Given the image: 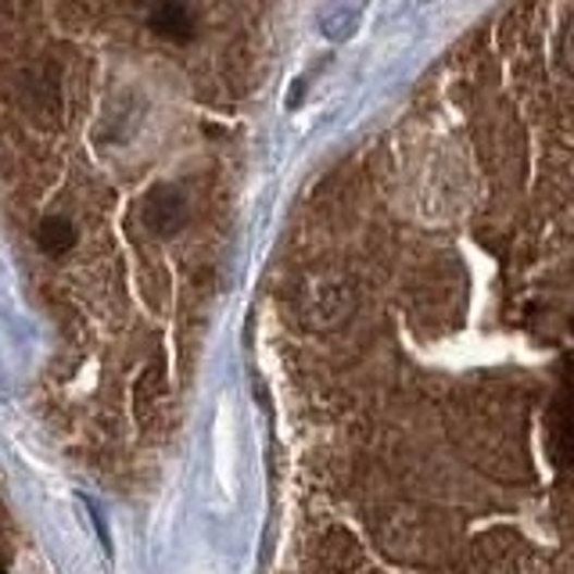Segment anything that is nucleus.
<instances>
[{
	"instance_id": "nucleus-1",
	"label": "nucleus",
	"mask_w": 574,
	"mask_h": 574,
	"mask_svg": "<svg viewBox=\"0 0 574 574\" xmlns=\"http://www.w3.org/2000/svg\"><path fill=\"white\" fill-rule=\"evenodd\" d=\"M356 309V291L345 280H323L302 302V323L313 331H334Z\"/></svg>"
},
{
	"instance_id": "nucleus-2",
	"label": "nucleus",
	"mask_w": 574,
	"mask_h": 574,
	"mask_svg": "<svg viewBox=\"0 0 574 574\" xmlns=\"http://www.w3.org/2000/svg\"><path fill=\"white\" fill-rule=\"evenodd\" d=\"M381 546L388 557L402 560V564H427V524L424 517L410 514V510H388L381 528Z\"/></svg>"
},
{
	"instance_id": "nucleus-3",
	"label": "nucleus",
	"mask_w": 574,
	"mask_h": 574,
	"mask_svg": "<svg viewBox=\"0 0 574 574\" xmlns=\"http://www.w3.org/2000/svg\"><path fill=\"white\" fill-rule=\"evenodd\" d=\"M141 219L155 237H173L187 227L191 205H187V198H183V191H176L173 183H158V187H151L148 198H144Z\"/></svg>"
},
{
	"instance_id": "nucleus-4",
	"label": "nucleus",
	"mask_w": 574,
	"mask_h": 574,
	"mask_svg": "<svg viewBox=\"0 0 574 574\" xmlns=\"http://www.w3.org/2000/svg\"><path fill=\"white\" fill-rule=\"evenodd\" d=\"M169 410V381H166V363L155 359L151 366H144L137 384H133V413L144 431H158L166 424Z\"/></svg>"
},
{
	"instance_id": "nucleus-5",
	"label": "nucleus",
	"mask_w": 574,
	"mask_h": 574,
	"mask_svg": "<svg viewBox=\"0 0 574 574\" xmlns=\"http://www.w3.org/2000/svg\"><path fill=\"white\" fill-rule=\"evenodd\" d=\"M517 557V535L510 528H496L481 535L467 553V574H503Z\"/></svg>"
},
{
	"instance_id": "nucleus-6",
	"label": "nucleus",
	"mask_w": 574,
	"mask_h": 574,
	"mask_svg": "<svg viewBox=\"0 0 574 574\" xmlns=\"http://www.w3.org/2000/svg\"><path fill=\"white\" fill-rule=\"evenodd\" d=\"M316 557H320L327 574H352L359 567V542L345 524H327Z\"/></svg>"
},
{
	"instance_id": "nucleus-7",
	"label": "nucleus",
	"mask_w": 574,
	"mask_h": 574,
	"mask_svg": "<svg viewBox=\"0 0 574 574\" xmlns=\"http://www.w3.org/2000/svg\"><path fill=\"white\" fill-rule=\"evenodd\" d=\"M33 237H36V248H40V255H47V259H65V255L80 244V230H76V223H72L69 216L51 212V216H44L40 223H36Z\"/></svg>"
},
{
	"instance_id": "nucleus-8",
	"label": "nucleus",
	"mask_w": 574,
	"mask_h": 574,
	"mask_svg": "<svg viewBox=\"0 0 574 574\" xmlns=\"http://www.w3.org/2000/svg\"><path fill=\"white\" fill-rule=\"evenodd\" d=\"M148 26L166 36V40H191L194 36V22H191V11L183 4H158L148 11Z\"/></svg>"
},
{
	"instance_id": "nucleus-9",
	"label": "nucleus",
	"mask_w": 574,
	"mask_h": 574,
	"mask_svg": "<svg viewBox=\"0 0 574 574\" xmlns=\"http://www.w3.org/2000/svg\"><path fill=\"white\" fill-rule=\"evenodd\" d=\"M356 22H359V8L338 4L331 11H323L320 26H323V36H331V40H345V36H352V29H356Z\"/></svg>"
},
{
	"instance_id": "nucleus-10",
	"label": "nucleus",
	"mask_w": 574,
	"mask_h": 574,
	"mask_svg": "<svg viewBox=\"0 0 574 574\" xmlns=\"http://www.w3.org/2000/svg\"><path fill=\"white\" fill-rule=\"evenodd\" d=\"M557 402L567 410V417L574 420V352L564 356V392L557 395Z\"/></svg>"
},
{
	"instance_id": "nucleus-11",
	"label": "nucleus",
	"mask_w": 574,
	"mask_h": 574,
	"mask_svg": "<svg viewBox=\"0 0 574 574\" xmlns=\"http://www.w3.org/2000/svg\"><path fill=\"white\" fill-rule=\"evenodd\" d=\"M560 61H564V69L574 76V15L564 26V40H560Z\"/></svg>"
}]
</instances>
